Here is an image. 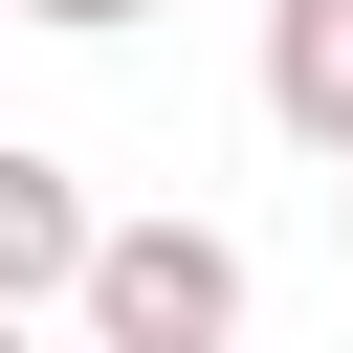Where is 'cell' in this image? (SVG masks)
I'll list each match as a JSON object with an SVG mask.
<instances>
[{"label":"cell","mask_w":353,"mask_h":353,"mask_svg":"<svg viewBox=\"0 0 353 353\" xmlns=\"http://www.w3.org/2000/svg\"><path fill=\"white\" fill-rule=\"evenodd\" d=\"M265 110L353 176V0H265Z\"/></svg>","instance_id":"3"},{"label":"cell","mask_w":353,"mask_h":353,"mask_svg":"<svg viewBox=\"0 0 353 353\" xmlns=\"http://www.w3.org/2000/svg\"><path fill=\"white\" fill-rule=\"evenodd\" d=\"M0 22H22V0H0Z\"/></svg>","instance_id":"6"},{"label":"cell","mask_w":353,"mask_h":353,"mask_svg":"<svg viewBox=\"0 0 353 353\" xmlns=\"http://www.w3.org/2000/svg\"><path fill=\"white\" fill-rule=\"evenodd\" d=\"M0 353H22V309H0Z\"/></svg>","instance_id":"5"},{"label":"cell","mask_w":353,"mask_h":353,"mask_svg":"<svg viewBox=\"0 0 353 353\" xmlns=\"http://www.w3.org/2000/svg\"><path fill=\"white\" fill-rule=\"evenodd\" d=\"M22 22H66V44H110V22H154V0H22Z\"/></svg>","instance_id":"4"},{"label":"cell","mask_w":353,"mask_h":353,"mask_svg":"<svg viewBox=\"0 0 353 353\" xmlns=\"http://www.w3.org/2000/svg\"><path fill=\"white\" fill-rule=\"evenodd\" d=\"M66 309H88V353H221L243 331V243L221 221H110Z\"/></svg>","instance_id":"1"},{"label":"cell","mask_w":353,"mask_h":353,"mask_svg":"<svg viewBox=\"0 0 353 353\" xmlns=\"http://www.w3.org/2000/svg\"><path fill=\"white\" fill-rule=\"evenodd\" d=\"M88 243H110V221H88V176L0 132V309H66V287H88Z\"/></svg>","instance_id":"2"}]
</instances>
